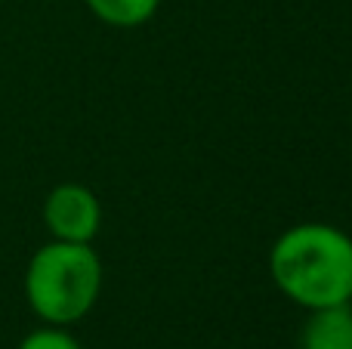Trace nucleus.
<instances>
[{"label": "nucleus", "mask_w": 352, "mask_h": 349, "mask_svg": "<svg viewBox=\"0 0 352 349\" xmlns=\"http://www.w3.org/2000/svg\"><path fill=\"white\" fill-rule=\"evenodd\" d=\"M269 275L306 313L352 303V235L331 223H297L269 247Z\"/></svg>", "instance_id": "1"}, {"label": "nucleus", "mask_w": 352, "mask_h": 349, "mask_svg": "<svg viewBox=\"0 0 352 349\" xmlns=\"http://www.w3.org/2000/svg\"><path fill=\"white\" fill-rule=\"evenodd\" d=\"M102 275V260L93 245L50 238L25 266V303L43 325H78L99 303Z\"/></svg>", "instance_id": "2"}, {"label": "nucleus", "mask_w": 352, "mask_h": 349, "mask_svg": "<svg viewBox=\"0 0 352 349\" xmlns=\"http://www.w3.org/2000/svg\"><path fill=\"white\" fill-rule=\"evenodd\" d=\"M43 226L53 241H74L93 245L102 229V204L96 192L84 183H59L43 198Z\"/></svg>", "instance_id": "3"}, {"label": "nucleus", "mask_w": 352, "mask_h": 349, "mask_svg": "<svg viewBox=\"0 0 352 349\" xmlns=\"http://www.w3.org/2000/svg\"><path fill=\"white\" fill-rule=\"evenodd\" d=\"M300 349H352V303L309 309Z\"/></svg>", "instance_id": "4"}, {"label": "nucleus", "mask_w": 352, "mask_h": 349, "mask_svg": "<svg viewBox=\"0 0 352 349\" xmlns=\"http://www.w3.org/2000/svg\"><path fill=\"white\" fill-rule=\"evenodd\" d=\"M87 10L109 28H140L152 22L161 0H84Z\"/></svg>", "instance_id": "5"}, {"label": "nucleus", "mask_w": 352, "mask_h": 349, "mask_svg": "<svg viewBox=\"0 0 352 349\" xmlns=\"http://www.w3.org/2000/svg\"><path fill=\"white\" fill-rule=\"evenodd\" d=\"M16 349H84V346H80V340L74 337L68 328L41 325V328H34V331L25 334Z\"/></svg>", "instance_id": "6"}]
</instances>
